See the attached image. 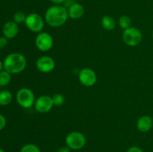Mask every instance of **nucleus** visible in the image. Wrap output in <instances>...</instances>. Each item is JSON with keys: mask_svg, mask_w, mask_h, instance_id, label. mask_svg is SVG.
I'll use <instances>...</instances> for the list:
<instances>
[{"mask_svg": "<svg viewBox=\"0 0 153 152\" xmlns=\"http://www.w3.org/2000/svg\"><path fill=\"white\" fill-rule=\"evenodd\" d=\"M68 17L67 9L60 4L51 6L45 13V21L48 25L53 28L62 26L67 22Z\"/></svg>", "mask_w": 153, "mask_h": 152, "instance_id": "f257e3e1", "label": "nucleus"}, {"mask_svg": "<svg viewBox=\"0 0 153 152\" xmlns=\"http://www.w3.org/2000/svg\"><path fill=\"white\" fill-rule=\"evenodd\" d=\"M26 63L25 56L18 52L10 54L3 61L4 69L10 74H18L22 72L25 69Z\"/></svg>", "mask_w": 153, "mask_h": 152, "instance_id": "f03ea898", "label": "nucleus"}, {"mask_svg": "<svg viewBox=\"0 0 153 152\" xmlns=\"http://www.w3.org/2000/svg\"><path fill=\"white\" fill-rule=\"evenodd\" d=\"M65 142L67 147L71 150H79L86 144V137L82 133L73 131L67 134L65 138Z\"/></svg>", "mask_w": 153, "mask_h": 152, "instance_id": "7ed1b4c3", "label": "nucleus"}, {"mask_svg": "<svg viewBox=\"0 0 153 152\" xmlns=\"http://www.w3.org/2000/svg\"><path fill=\"white\" fill-rule=\"evenodd\" d=\"M16 101L20 107L25 109L30 108L34 105L35 96L31 89L28 88H22L16 93Z\"/></svg>", "mask_w": 153, "mask_h": 152, "instance_id": "20e7f679", "label": "nucleus"}, {"mask_svg": "<svg viewBox=\"0 0 153 152\" xmlns=\"http://www.w3.org/2000/svg\"><path fill=\"white\" fill-rule=\"evenodd\" d=\"M143 36L140 30L135 27H130L124 30L123 33V40L129 46H136L141 42Z\"/></svg>", "mask_w": 153, "mask_h": 152, "instance_id": "39448f33", "label": "nucleus"}, {"mask_svg": "<svg viewBox=\"0 0 153 152\" xmlns=\"http://www.w3.org/2000/svg\"><path fill=\"white\" fill-rule=\"evenodd\" d=\"M25 24L28 29L32 32L40 33L44 28V20L37 13H31L26 16Z\"/></svg>", "mask_w": 153, "mask_h": 152, "instance_id": "423d86ee", "label": "nucleus"}, {"mask_svg": "<svg viewBox=\"0 0 153 152\" xmlns=\"http://www.w3.org/2000/svg\"><path fill=\"white\" fill-rule=\"evenodd\" d=\"M53 38L47 32H40L35 39V46L41 52L49 51L53 46Z\"/></svg>", "mask_w": 153, "mask_h": 152, "instance_id": "0eeeda50", "label": "nucleus"}, {"mask_svg": "<svg viewBox=\"0 0 153 152\" xmlns=\"http://www.w3.org/2000/svg\"><path fill=\"white\" fill-rule=\"evenodd\" d=\"M79 80L85 86H92L97 83V76L95 72L90 68H83L79 71Z\"/></svg>", "mask_w": 153, "mask_h": 152, "instance_id": "6e6552de", "label": "nucleus"}, {"mask_svg": "<svg viewBox=\"0 0 153 152\" xmlns=\"http://www.w3.org/2000/svg\"><path fill=\"white\" fill-rule=\"evenodd\" d=\"M52 97L47 95H43L38 97L35 100L34 107L36 110L40 113H46L50 111L53 107Z\"/></svg>", "mask_w": 153, "mask_h": 152, "instance_id": "1a4fd4ad", "label": "nucleus"}, {"mask_svg": "<svg viewBox=\"0 0 153 152\" xmlns=\"http://www.w3.org/2000/svg\"><path fill=\"white\" fill-rule=\"evenodd\" d=\"M36 66L40 72L43 73H49L55 69V63L53 58L49 56H42L37 59Z\"/></svg>", "mask_w": 153, "mask_h": 152, "instance_id": "9d476101", "label": "nucleus"}, {"mask_svg": "<svg viewBox=\"0 0 153 152\" xmlns=\"http://www.w3.org/2000/svg\"><path fill=\"white\" fill-rule=\"evenodd\" d=\"M2 32L4 37L7 39L14 38L19 33V26L18 24L14 21H9L6 22L2 28Z\"/></svg>", "mask_w": 153, "mask_h": 152, "instance_id": "9b49d317", "label": "nucleus"}, {"mask_svg": "<svg viewBox=\"0 0 153 152\" xmlns=\"http://www.w3.org/2000/svg\"><path fill=\"white\" fill-rule=\"evenodd\" d=\"M137 130L140 132L146 133L150 131L153 126V119L149 116H143L140 117L136 124Z\"/></svg>", "mask_w": 153, "mask_h": 152, "instance_id": "f8f14e48", "label": "nucleus"}, {"mask_svg": "<svg viewBox=\"0 0 153 152\" xmlns=\"http://www.w3.org/2000/svg\"><path fill=\"white\" fill-rule=\"evenodd\" d=\"M68 15L69 17L73 19H80L82 17L85 13V9L84 7L79 3H74L70 6L68 8Z\"/></svg>", "mask_w": 153, "mask_h": 152, "instance_id": "ddd939ff", "label": "nucleus"}, {"mask_svg": "<svg viewBox=\"0 0 153 152\" xmlns=\"http://www.w3.org/2000/svg\"><path fill=\"white\" fill-rule=\"evenodd\" d=\"M101 24L103 28L107 31H112L115 28L116 22L114 19L111 16H104L101 19Z\"/></svg>", "mask_w": 153, "mask_h": 152, "instance_id": "4468645a", "label": "nucleus"}, {"mask_svg": "<svg viewBox=\"0 0 153 152\" xmlns=\"http://www.w3.org/2000/svg\"><path fill=\"white\" fill-rule=\"evenodd\" d=\"M12 98H13V96H12L11 92L7 90L1 91L0 92V105H8L12 101Z\"/></svg>", "mask_w": 153, "mask_h": 152, "instance_id": "2eb2a0df", "label": "nucleus"}, {"mask_svg": "<svg viewBox=\"0 0 153 152\" xmlns=\"http://www.w3.org/2000/svg\"><path fill=\"white\" fill-rule=\"evenodd\" d=\"M10 73L7 72L6 70H1L0 72V86H7L11 80V75Z\"/></svg>", "mask_w": 153, "mask_h": 152, "instance_id": "dca6fc26", "label": "nucleus"}, {"mask_svg": "<svg viewBox=\"0 0 153 152\" xmlns=\"http://www.w3.org/2000/svg\"><path fill=\"white\" fill-rule=\"evenodd\" d=\"M119 25L121 28L123 30L127 29V28L131 27V20L128 16H122L119 19Z\"/></svg>", "mask_w": 153, "mask_h": 152, "instance_id": "f3484780", "label": "nucleus"}, {"mask_svg": "<svg viewBox=\"0 0 153 152\" xmlns=\"http://www.w3.org/2000/svg\"><path fill=\"white\" fill-rule=\"evenodd\" d=\"M52 101H53V104L55 106L59 107V106L63 105L65 102V98L62 94L56 93L52 96Z\"/></svg>", "mask_w": 153, "mask_h": 152, "instance_id": "a211bd4d", "label": "nucleus"}, {"mask_svg": "<svg viewBox=\"0 0 153 152\" xmlns=\"http://www.w3.org/2000/svg\"><path fill=\"white\" fill-rule=\"evenodd\" d=\"M20 152H40V148L34 144H26L21 148Z\"/></svg>", "mask_w": 153, "mask_h": 152, "instance_id": "6ab92c4d", "label": "nucleus"}, {"mask_svg": "<svg viewBox=\"0 0 153 152\" xmlns=\"http://www.w3.org/2000/svg\"><path fill=\"white\" fill-rule=\"evenodd\" d=\"M25 19H26V16L23 12H16L14 15H13V21L17 24H21L22 22H25Z\"/></svg>", "mask_w": 153, "mask_h": 152, "instance_id": "aec40b11", "label": "nucleus"}, {"mask_svg": "<svg viewBox=\"0 0 153 152\" xmlns=\"http://www.w3.org/2000/svg\"><path fill=\"white\" fill-rule=\"evenodd\" d=\"M8 44V41H7V38L5 37H0V49H4Z\"/></svg>", "mask_w": 153, "mask_h": 152, "instance_id": "412c9836", "label": "nucleus"}, {"mask_svg": "<svg viewBox=\"0 0 153 152\" xmlns=\"http://www.w3.org/2000/svg\"><path fill=\"white\" fill-rule=\"evenodd\" d=\"M6 125V119L3 115L0 114V131L4 129Z\"/></svg>", "mask_w": 153, "mask_h": 152, "instance_id": "4be33fe9", "label": "nucleus"}, {"mask_svg": "<svg viewBox=\"0 0 153 152\" xmlns=\"http://www.w3.org/2000/svg\"><path fill=\"white\" fill-rule=\"evenodd\" d=\"M127 152H143L140 148L137 147V146H132L130 147L127 150Z\"/></svg>", "mask_w": 153, "mask_h": 152, "instance_id": "5701e85b", "label": "nucleus"}, {"mask_svg": "<svg viewBox=\"0 0 153 152\" xmlns=\"http://www.w3.org/2000/svg\"><path fill=\"white\" fill-rule=\"evenodd\" d=\"M71 149L67 146H63L58 150V152H70Z\"/></svg>", "mask_w": 153, "mask_h": 152, "instance_id": "b1692460", "label": "nucleus"}, {"mask_svg": "<svg viewBox=\"0 0 153 152\" xmlns=\"http://www.w3.org/2000/svg\"><path fill=\"white\" fill-rule=\"evenodd\" d=\"M50 1L53 3V4H57V5H59V4L65 2L66 0H50Z\"/></svg>", "mask_w": 153, "mask_h": 152, "instance_id": "393cba45", "label": "nucleus"}, {"mask_svg": "<svg viewBox=\"0 0 153 152\" xmlns=\"http://www.w3.org/2000/svg\"><path fill=\"white\" fill-rule=\"evenodd\" d=\"M4 68V66H3V62L0 60V72L2 70V69Z\"/></svg>", "mask_w": 153, "mask_h": 152, "instance_id": "a878e982", "label": "nucleus"}, {"mask_svg": "<svg viewBox=\"0 0 153 152\" xmlns=\"http://www.w3.org/2000/svg\"><path fill=\"white\" fill-rule=\"evenodd\" d=\"M0 152H4V150H3V149L0 148Z\"/></svg>", "mask_w": 153, "mask_h": 152, "instance_id": "bb28decb", "label": "nucleus"}, {"mask_svg": "<svg viewBox=\"0 0 153 152\" xmlns=\"http://www.w3.org/2000/svg\"><path fill=\"white\" fill-rule=\"evenodd\" d=\"M152 38H153V31H152Z\"/></svg>", "mask_w": 153, "mask_h": 152, "instance_id": "cd10ccee", "label": "nucleus"}]
</instances>
